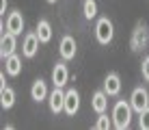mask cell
<instances>
[{
	"mask_svg": "<svg viewBox=\"0 0 149 130\" xmlns=\"http://www.w3.org/2000/svg\"><path fill=\"white\" fill-rule=\"evenodd\" d=\"M138 115H141V119H138V126H141L143 130H149V106L145 108V111H141Z\"/></svg>",
	"mask_w": 149,
	"mask_h": 130,
	"instance_id": "20",
	"label": "cell"
},
{
	"mask_svg": "<svg viewBox=\"0 0 149 130\" xmlns=\"http://www.w3.org/2000/svg\"><path fill=\"white\" fill-rule=\"evenodd\" d=\"M91 106H93V111L97 113V115H100V113H104L106 106H108V93H106V91H97V93H93Z\"/></svg>",
	"mask_w": 149,
	"mask_h": 130,
	"instance_id": "12",
	"label": "cell"
},
{
	"mask_svg": "<svg viewBox=\"0 0 149 130\" xmlns=\"http://www.w3.org/2000/svg\"><path fill=\"white\" fill-rule=\"evenodd\" d=\"M67 78H69L67 65H63V63H56V67L52 70V82H54V87H63L65 82H67Z\"/></svg>",
	"mask_w": 149,
	"mask_h": 130,
	"instance_id": "10",
	"label": "cell"
},
{
	"mask_svg": "<svg viewBox=\"0 0 149 130\" xmlns=\"http://www.w3.org/2000/svg\"><path fill=\"white\" fill-rule=\"evenodd\" d=\"M30 98H33V100H37V102H41V100H45V98H48V89H45V82L41 80V78L33 82V87H30Z\"/></svg>",
	"mask_w": 149,
	"mask_h": 130,
	"instance_id": "15",
	"label": "cell"
},
{
	"mask_svg": "<svg viewBox=\"0 0 149 130\" xmlns=\"http://www.w3.org/2000/svg\"><path fill=\"white\" fill-rule=\"evenodd\" d=\"M104 91L108 93V96H117V93L121 91V78L117 74H108L104 80Z\"/></svg>",
	"mask_w": 149,
	"mask_h": 130,
	"instance_id": "11",
	"label": "cell"
},
{
	"mask_svg": "<svg viewBox=\"0 0 149 130\" xmlns=\"http://www.w3.org/2000/svg\"><path fill=\"white\" fill-rule=\"evenodd\" d=\"M143 78H145V80H149V56L143 61Z\"/></svg>",
	"mask_w": 149,
	"mask_h": 130,
	"instance_id": "21",
	"label": "cell"
},
{
	"mask_svg": "<svg viewBox=\"0 0 149 130\" xmlns=\"http://www.w3.org/2000/svg\"><path fill=\"white\" fill-rule=\"evenodd\" d=\"M48 2H56V0H48Z\"/></svg>",
	"mask_w": 149,
	"mask_h": 130,
	"instance_id": "23",
	"label": "cell"
},
{
	"mask_svg": "<svg viewBox=\"0 0 149 130\" xmlns=\"http://www.w3.org/2000/svg\"><path fill=\"white\" fill-rule=\"evenodd\" d=\"M147 28H145V24H138L136 26V30H134V37H132V48L138 50V48H143V46L147 44Z\"/></svg>",
	"mask_w": 149,
	"mask_h": 130,
	"instance_id": "13",
	"label": "cell"
},
{
	"mask_svg": "<svg viewBox=\"0 0 149 130\" xmlns=\"http://www.w3.org/2000/svg\"><path fill=\"white\" fill-rule=\"evenodd\" d=\"M39 37H37V33H30L26 35V39H24V46H22V52H24V56H35L37 54V48H39Z\"/></svg>",
	"mask_w": 149,
	"mask_h": 130,
	"instance_id": "9",
	"label": "cell"
},
{
	"mask_svg": "<svg viewBox=\"0 0 149 130\" xmlns=\"http://www.w3.org/2000/svg\"><path fill=\"white\" fill-rule=\"evenodd\" d=\"M61 56H63L65 61H69V59H74L76 56V50H78V46H76V39L71 37V35H65L63 39H61Z\"/></svg>",
	"mask_w": 149,
	"mask_h": 130,
	"instance_id": "4",
	"label": "cell"
},
{
	"mask_svg": "<svg viewBox=\"0 0 149 130\" xmlns=\"http://www.w3.org/2000/svg\"><path fill=\"white\" fill-rule=\"evenodd\" d=\"M82 13H84L86 20L97 18V2H95V0H84V4H82Z\"/></svg>",
	"mask_w": 149,
	"mask_h": 130,
	"instance_id": "18",
	"label": "cell"
},
{
	"mask_svg": "<svg viewBox=\"0 0 149 130\" xmlns=\"http://www.w3.org/2000/svg\"><path fill=\"white\" fill-rule=\"evenodd\" d=\"M130 117H132V104L127 102H117L115 108H112V124H115V128H127L130 126Z\"/></svg>",
	"mask_w": 149,
	"mask_h": 130,
	"instance_id": "1",
	"label": "cell"
},
{
	"mask_svg": "<svg viewBox=\"0 0 149 130\" xmlns=\"http://www.w3.org/2000/svg\"><path fill=\"white\" fill-rule=\"evenodd\" d=\"M4 70H7L9 76H17L19 70H22V61H19V56H15V54L7 56V59H4Z\"/></svg>",
	"mask_w": 149,
	"mask_h": 130,
	"instance_id": "16",
	"label": "cell"
},
{
	"mask_svg": "<svg viewBox=\"0 0 149 130\" xmlns=\"http://www.w3.org/2000/svg\"><path fill=\"white\" fill-rule=\"evenodd\" d=\"M78 108H80V96H78L76 89H69L65 93V113L74 117L76 113H78Z\"/></svg>",
	"mask_w": 149,
	"mask_h": 130,
	"instance_id": "6",
	"label": "cell"
},
{
	"mask_svg": "<svg viewBox=\"0 0 149 130\" xmlns=\"http://www.w3.org/2000/svg\"><path fill=\"white\" fill-rule=\"evenodd\" d=\"M112 35H115V26H112V22L108 18H102L97 20V26H95V37L100 44H110L112 41Z\"/></svg>",
	"mask_w": 149,
	"mask_h": 130,
	"instance_id": "2",
	"label": "cell"
},
{
	"mask_svg": "<svg viewBox=\"0 0 149 130\" xmlns=\"http://www.w3.org/2000/svg\"><path fill=\"white\" fill-rule=\"evenodd\" d=\"M0 104H2V108H11L15 104V91L11 87H2L0 89Z\"/></svg>",
	"mask_w": 149,
	"mask_h": 130,
	"instance_id": "17",
	"label": "cell"
},
{
	"mask_svg": "<svg viewBox=\"0 0 149 130\" xmlns=\"http://www.w3.org/2000/svg\"><path fill=\"white\" fill-rule=\"evenodd\" d=\"M37 37L41 39V44H48L50 39H52V26H50L48 20H39V24H37Z\"/></svg>",
	"mask_w": 149,
	"mask_h": 130,
	"instance_id": "14",
	"label": "cell"
},
{
	"mask_svg": "<svg viewBox=\"0 0 149 130\" xmlns=\"http://www.w3.org/2000/svg\"><path fill=\"white\" fill-rule=\"evenodd\" d=\"M15 37H17V35H13V33L2 35V39H0V56H2V59H7V56H11L15 52Z\"/></svg>",
	"mask_w": 149,
	"mask_h": 130,
	"instance_id": "7",
	"label": "cell"
},
{
	"mask_svg": "<svg viewBox=\"0 0 149 130\" xmlns=\"http://www.w3.org/2000/svg\"><path fill=\"white\" fill-rule=\"evenodd\" d=\"M4 9H7V0H0V13H4Z\"/></svg>",
	"mask_w": 149,
	"mask_h": 130,
	"instance_id": "22",
	"label": "cell"
},
{
	"mask_svg": "<svg viewBox=\"0 0 149 130\" xmlns=\"http://www.w3.org/2000/svg\"><path fill=\"white\" fill-rule=\"evenodd\" d=\"M48 102H50V111L52 113L65 111V93L61 91V87H54V91L48 96Z\"/></svg>",
	"mask_w": 149,
	"mask_h": 130,
	"instance_id": "5",
	"label": "cell"
},
{
	"mask_svg": "<svg viewBox=\"0 0 149 130\" xmlns=\"http://www.w3.org/2000/svg\"><path fill=\"white\" fill-rule=\"evenodd\" d=\"M7 30H9V33H13V35H19L24 30V18H22V13H19V11H13L7 18Z\"/></svg>",
	"mask_w": 149,
	"mask_h": 130,
	"instance_id": "8",
	"label": "cell"
},
{
	"mask_svg": "<svg viewBox=\"0 0 149 130\" xmlns=\"http://www.w3.org/2000/svg\"><path fill=\"white\" fill-rule=\"evenodd\" d=\"M110 126H112V122H110V119L104 115V113H100V119H97L95 128H97V130H108Z\"/></svg>",
	"mask_w": 149,
	"mask_h": 130,
	"instance_id": "19",
	"label": "cell"
},
{
	"mask_svg": "<svg viewBox=\"0 0 149 130\" xmlns=\"http://www.w3.org/2000/svg\"><path fill=\"white\" fill-rule=\"evenodd\" d=\"M130 104H132V108H134L136 113L145 111V108L149 106V93H147V89H143V87L134 89V91H132V98H130Z\"/></svg>",
	"mask_w": 149,
	"mask_h": 130,
	"instance_id": "3",
	"label": "cell"
}]
</instances>
